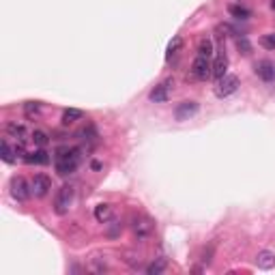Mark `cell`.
Here are the masks:
<instances>
[{"mask_svg": "<svg viewBox=\"0 0 275 275\" xmlns=\"http://www.w3.org/2000/svg\"><path fill=\"white\" fill-rule=\"evenodd\" d=\"M32 142L37 144V146H45L50 142V136L45 131H41V129H37V131H32Z\"/></svg>", "mask_w": 275, "mask_h": 275, "instance_id": "obj_23", "label": "cell"}, {"mask_svg": "<svg viewBox=\"0 0 275 275\" xmlns=\"http://www.w3.org/2000/svg\"><path fill=\"white\" fill-rule=\"evenodd\" d=\"M24 112H26V116H31V119H37L39 112H41V105L37 101H28L24 105Z\"/></svg>", "mask_w": 275, "mask_h": 275, "instance_id": "obj_22", "label": "cell"}, {"mask_svg": "<svg viewBox=\"0 0 275 275\" xmlns=\"http://www.w3.org/2000/svg\"><path fill=\"white\" fill-rule=\"evenodd\" d=\"M73 196H75L73 185H62L61 189H58L56 200H54V211L58 215H65L69 211V207H71V202H73Z\"/></svg>", "mask_w": 275, "mask_h": 275, "instance_id": "obj_2", "label": "cell"}, {"mask_svg": "<svg viewBox=\"0 0 275 275\" xmlns=\"http://www.w3.org/2000/svg\"><path fill=\"white\" fill-rule=\"evenodd\" d=\"M260 45L262 48H267V50H275V32L265 34V37L260 39Z\"/></svg>", "mask_w": 275, "mask_h": 275, "instance_id": "obj_24", "label": "cell"}, {"mask_svg": "<svg viewBox=\"0 0 275 275\" xmlns=\"http://www.w3.org/2000/svg\"><path fill=\"white\" fill-rule=\"evenodd\" d=\"M198 56H204V58L213 56V41L211 39H200V43H198Z\"/></svg>", "mask_w": 275, "mask_h": 275, "instance_id": "obj_18", "label": "cell"}, {"mask_svg": "<svg viewBox=\"0 0 275 275\" xmlns=\"http://www.w3.org/2000/svg\"><path fill=\"white\" fill-rule=\"evenodd\" d=\"M271 9L275 11V0H271Z\"/></svg>", "mask_w": 275, "mask_h": 275, "instance_id": "obj_26", "label": "cell"}, {"mask_svg": "<svg viewBox=\"0 0 275 275\" xmlns=\"http://www.w3.org/2000/svg\"><path fill=\"white\" fill-rule=\"evenodd\" d=\"M11 194H13V198L17 202H24V200H28V196L32 194V189L26 185V181L22 177H15L13 181H11Z\"/></svg>", "mask_w": 275, "mask_h": 275, "instance_id": "obj_6", "label": "cell"}, {"mask_svg": "<svg viewBox=\"0 0 275 275\" xmlns=\"http://www.w3.org/2000/svg\"><path fill=\"white\" fill-rule=\"evenodd\" d=\"M256 265L260 269H273L275 267V254L269 249H262L258 256H256Z\"/></svg>", "mask_w": 275, "mask_h": 275, "instance_id": "obj_13", "label": "cell"}, {"mask_svg": "<svg viewBox=\"0 0 275 275\" xmlns=\"http://www.w3.org/2000/svg\"><path fill=\"white\" fill-rule=\"evenodd\" d=\"M198 110H200L198 101H183V103L177 105L174 116H177V121H187V119H191V116H196Z\"/></svg>", "mask_w": 275, "mask_h": 275, "instance_id": "obj_9", "label": "cell"}, {"mask_svg": "<svg viewBox=\"0 0 275 275\" xmlns=\"http://www.w3.org/2000/svg\"><path fill=\"white\" fill-rule=\"evenodd\" d=\"M170 92H172V80H168V82L157 84L155 89L149 92V99L153 103H163V101H168V99H170Z\"/></svg>", "mask_w": 275, "mask_h": 275, "instance_id": "obj_5", "label": "cell"}, {"mask_svg": "<svg viewBox=\"0 0 275 275\" xmlns=\"http://www.w3.org/2000/svg\"><path fill=\"white\" fill-rule=\"evenodd\" d=\"M237 48L243 52V54H249L251 52V45H249V41L245 39V37H241V39H237Z\"/></svg>", "mask_w": 275, "mask_h": 275, "instance_id": "obj_25", "label": "cell"}, {"mask_svg": "<svg viewBox=\"0 0 275 275\" xmlns=\"http://www.w3.org/2000/svg\"><path fill=\"white\" fill-rule=\"evenodd\" d=\"M237 89H239V78L237 75H232V73H226L224 78H219L217 89H215V95H217L219 99H224V97H230L232 92H237Z\"/></svg>", "mask_w": 275, "mask_h": 275, "instance_id": "obj_3", "label": "cell"}, {"mask_svg": "<svg viewBox=\"0 0 275 275\" xmlns=\"http://www.w3.org/2000/svg\"><path fill=\"white\" fill-rule=\"evenodd\" d=\"M181 48H183V39H181V37H174V39H172V43L168 45V54H166V61H170L172 56H177Z\"/></svg>", "mask_w": 275, "mask_h": 275, "instance_id": "obj_21", "label": "cell"}, {"mask_svg": "<svg viewBox=\"0 0 275 275\" xmlns=\"http://www.w3.org/2000/svg\"><path fill=\"white\" fill-rule=\"evenodd\" d=\"M95 219L99 224H108L112 219V207L110 204H97L95 207Z\"/></svg>", "mask_w": 275, "mask_h": 275, "instance_id": "obj_15", "label": "cell"}, {"mask_svg": "<svg viewBox=\"0 0 275 275\" xmlns=\"http://www.w3.org/2000/svg\"><path fill=\"white\" fill-rule=\"evenodd\" d=\"M7 136L15 138L17 142H26V127L24 125H17V122H9V125H7Z\"/></svg>", "mask_w": 275, "mask_h": 275, "instance_id": "obj_14", "label": "cell"}, {"mask_svg": "<svg viewBox=\"0 0 275 275\" xmlns=\"http://www.w3.org/2000/svg\"><path fill=\"white\" fill-rule=\"evenodd\" d=\"M24 161L26 163H41V166H45V163H50V155L43 151V146H41L39 151H34V153H26L24 155Z\"/></svg>", "mask_w": 275, "mask_h": 275, "instance_id": "obj_12", "label": "cell"}, {"mask_svg": "<svg viewBox=\"0 0 275 275\" xmlns=\"http://www.w3.org/2000/svg\"><path fill=\"white\" fill-rule=\"evenodd\" d=\"M31 189H32V196H37V198L48 196V191L52 189L50 177H45V174H37V177L32 179V183H31Z\"/></svg>", "mask_w": 275, "mask_h": 275, "instance_id": "obj_7", "label": "cell"}, {"mask_svg": "<svg viewBox=\"0 0 275 275\" xmlns=\"http://www.w3.org/2000/svg\"><path fill=\"white\" fill-rule=\"evenodd\" d=\"M80 159H82L80 149H73V146H62V149L56 151V157H54L56 172L61 174V177H69V174H73L75 170H78Z\"/></svg>", "mask_w": 275, "mask_h": 275, "instance_id": "obj_1", "label": "cell"}, {"mask_svg": "<svg viewBox=\"0 0 275 275\" xmlns=\"http://www.w3.org/2000/svg\"><path fill=\"white\" fill-rule=\"evenodd\" d=\"M191 73H194V78H198V80H207L209 75L213 73V65H211L209 58L196 56L194 62H191Z\"/></svg>", "mask_w": 275, "mask_h": 275, "instance_id": "obj_4", "label": "cell"}, {"mask_svg": "<svg viewBox=\"0 0 275 275\" xmlns=\"http://www.w3.org/2000/svg\"><path fill=\"white\" fill-rule=\"evenodd\" d=\"M153 230H155V226H153V221H151L149 217H136L133 219V235H136L140 241L153 235Z\"/></svg>", "mask_w": 275, "mask_h": 275, "instance_id": "obj_8", "label": "cell"}, {"mask_svg": "<svg viewBox=\"0 0 275 275\" xmlns=\"http://www.w3.org/2000/svg\"><path fill=\"white\" fill-rule=\"evenodd\" d=\"M80 119H82V110L69 108V110H65V112H62V122H65V125H71V122L80 121Z\"/></svg>", "mask_w": 275, "mask_h": 275, "instance_id": "obj_19", "label": "cell"}, {"mask_svg": "<svg viewBox=\"0 0 275 275\" xmlns=\"http://www.w3.org/2000/svg\"><path fill=\"white\" fill-rule=\"evenodd\" d=\"M226 67H228V56H226V52L224 50H219L217 52V58H215V62H213V78H224L226 75Z\"/></svg>", "mask_w": 275, "mask_h": 275, "instance_id": "obj_11", "label": "cell"}, {"mask_svg": "<svg viewBox=\"0 0 275 275\" xmlns=\"http://www.w3.org/2000/svg\"><path fill=\"white\" fill-rule=\"evenodd\" d=\"M0 153H2V161H7V163L15 161L17 151H15V146L9 144V140H2V144H0Z\"/></svg>", "mask_w": 275, "mask_h": 275, "instance_id": "obj_16", "label": "cell"}, {"mask_svg": "<svg viewBox=\"0 0 275 275\" xmlns=\"http://www.w3.org/2000/svg\"><path fill=\"white\" fill-rule=\"evenodd\" d=\"M256 73H258V78H262L265 82H273L275 80V65L271 61H260L258 65H256Z\"/></svg>", "mask_w": 275, "mask_h": 275, "instance_id": "obj_10", "label": "cell"}, {"mask_svg": "<svg viewBox=\"0 0 275 275\" xmlns=\"http://www.w3.org/2000/svg\"><path fill=\"white\" fill-rule=\"evenodd\" d=\"M163 269H166V258H157L155 262H151V265L146 267V273L149 275H159V273H163Z\"/></svg>", "mask_w": 275, "mask_h": 275, "instance_id": "obj_20", "label": "cell"}, {"mask_svg": "<svg viewBox=\"0 0 275 275\" xmlns=\"http://www.w3.org/2000/svg\"><path fill=\"white\" fill-rule=\"evenodd\" d=\"M228 11H230V15L237 17V20H247V17L251 15V11L247 7H241V4H230Z\"/></svg>", "mask_w": 275, "mask_h": 275, "instance_id": "obj_17", "label": "cell"}]
</instances>
